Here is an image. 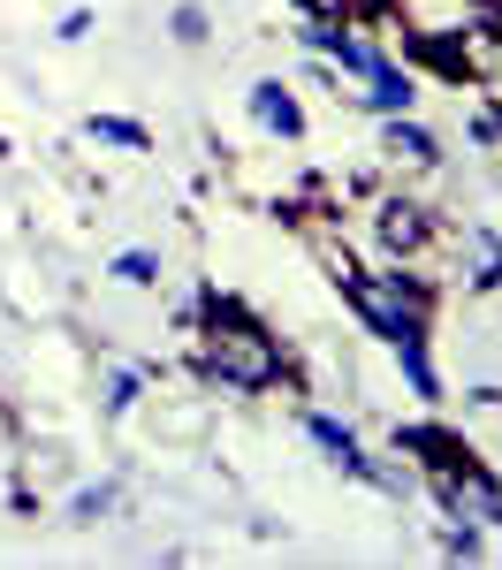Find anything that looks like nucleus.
<instances>
[{
  "label": "nucleus",
  "instance_id": "obj_5",
  "mask_svg": "<svg viewBox=\"0 0 502 570\" xmlns=\"http://www.w3.org/2000/svg\"><path fill=\"white\" fill-rule=\"evenodd\" d=\"M252 115H259L267 130H282V137H297V130H305V115H297V99H289V91L274 85V77H267L259 91H252Z\"/></svg>",
  "mask_w": 502,
  "mask_h": 570
},
{
  "label": "nucleus",
  "instance_id": "obj_9",
  "mask_svg": "<svg viewBox=\"0 0 502 570\" xmlns=\"http://www.w3.org/2000/svg\"><path fill=\"white\" fill-rule=\"evenodd\" d=\"M176 39H183V46L206 39V16H198V8H183V16H176Z\"/></svg>",
  "mask_w": 502,
  "mask_h": 570
},
{
  "label": "nucleus",
  "instance_id": "obj_1",
  "mask_svg": "<svg viewBox=\"0 0 502 570\" xmlns=\"http://www.w3.org/2000/svg\"><path fill=\"white\" fill-rule=\"evenodd\" d=\"M351 282V305L365 312V327L404 357L411 389L434 395V365H426V289L404 282V274H343Z\"/></svg>",
  "mask_w": 502,
  "mask_h": 570
},
{
  "label": "nucleus",
  "instance_id": "obj_10",
  "mask_svg": "<svg viewBox=\"0 0 502 570\" xmlns=\"http://www.w3.org/2000/svg\"><path fill=\"white\" fill-rule=\"evenodd\" d=\"M91 137H107V145H145L130 122H91Z\"/></svg>",
  "mask_w": 502,
  "mask_h": 570
},
{
  "label": "nucleus",
  "instance_id": "obj_8",
  "mask_svg": "<svg viewBox=\"0 0 502 570\" xmlns=\"http://www.w3.org/2000/svg\"><path fill=\"white\" fill-rule=\"evenodd\" d=\"M115 274H122V282H152L160 266H152V252H122V259H115Z\"/></svg>",
  "mask_w": 502,
  "mask_h": 570
},
{
  "label": "nucleus",
  "instance_id": "obj_3",
  "mask_svg": "<svg viewBox=\"0 0 502 570\" xmlns=\"http://www.w3.org/2000/svg\"><path fill=\"white\" fill-rule=\"evenodd\" d=\"M434 480H442L450 518H464V525H502V487L480 464H456V472H434Z\"/></svg>",
  "mask_w": 502,
  "mask_h": 570
},
{
  "label": "nucleus",
  "instance_id": "obj_4",
  "mask_svg": "<svg viewBox=\"0 0 502 570\" xmlns=\"http://www.w3.org/2000/svg\"><path fill=\"white\" fill-rule=\"evenodd\" d=\"M305 434H313L319 449H327V456L343 464V472H358V480H381V464H365V449H358V441H351V434H343L335 419H319V411H313V419H305Z\"/></svg>",
  "mask_w": 502,
  "mask_h": 570
},
{
  "label": "nucleus",
  "instance_id": "obj_2",
  "mask_svg": "<svg viewBox=\"0 0 502 570\" xmlns=\"http://www.w3.org/2000/svg\"><path fill=\"white\" fill-rule=\"evenodd\" d=\"M198 365H206L222 389L259 395V389H274V381H282V343H274L267 327H252V320L222 312V320L206 327V351H198Z\"/></svg>",
  "mask_w": 502,
  "mask_h": 570
},
{
  "label": "nucleus",
  "instance_id": "obj_6",
  "mask_svg": "<svg viewBox=\"0 0 502 570\" xmlns=\"http://www.w3.org/2000/svg\"><path fill=\"white\" fill-rule=\"evenodd\" d=\"M381 244L388 252H419L426 244V214L419 206H381Z\"/></svg>",
  "mask_w": 502,
  "mask_h": 570
},
{
  "label": "nucleus",
  "instance_id": "obj_7",
  "mask_svg": "<svg viewBox=\"0 0 502 570\" xmlns=\"http://www.w3.org/2000/svg\"><path fill=\"white\" fill-rule=\"evenodd\" d=\"M388 153H396V160H411V168H434V137H426V130H404V122L388 130Z\"/></svg>",
  "mask_w": 502,
  "mask_h": 570
}]
</instances>
